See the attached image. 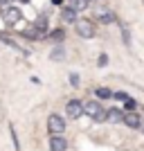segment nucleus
<instances>
[{
	"mask_svg": "<svg viewBox=\"0 0 144 151\" xmlns=\"http://www.w3.org/2000/svg\"><path fill=\"white\" fill-rule=\"evenodd\" d=\"M83 113H86L88 117H92L95 122H106V111L99 106V101H95V99L83 104Z\"/></svg>",
	"mask_w": 144,
	"mask_h": 151,
	"instance_id": "nucleus-1",
	"label": "nucleus"
},
{
	"mask_svg": "<svg viewBox=\"0 0 144 151\" xmlns=\"http://www.w3.org/2000/svg\"><path fill=\"white\" fill-rule=\"evenodd\" d=\"M2 18H5L7 25H18L20 20H23V12H20L16 5H5V9H2Z\"/></svg>",
	"mask_w": 144,
	"mask_h": 151,
	"instance_id": "nucleus-2",
	"label": "nucleus"
},
{
	"mask_svg": "<svg viewBox=\"0 0 144 151\" xmlns=\"http://www.w3.org/2000/svg\"><path fill=\"white\" fill-rule=\"evenodd\" d=\"M47 131H50L52 135H61V133L65 131V120H63L61 115L52 113L50 117H47Z\"/></svg>",
	"mask_w": 144,
	"mask_h": 151,
	"instance_id": "nucleus-3",
	"label": "nucleus"
},
{
	"mask_svg": "<svg viewBox=\"0 0 144 151\" xmlns=\"http://www.w3.org/2000/svg\"><path fill=\"white\" fill-rule=\"evenodd\" d=\"M75 25H77V27H75L77 34H79L81 38H92L95 32H97V29H95V23H92V20H77Z\"/></svg>",
	"mask_w": 144,
	"mask_h": 151,
	"instance_id": "nucleus-4",
	"label": "nucleus"
},
{
	"mask_svg": "<svg viewBox=\"0 0 144 151\" xmlns=\"http://www.w3.org/2000/svg\"><path fill=\"white\" fill-rule=\"evenodd\" d=\"M65 113H68V117H72V120L81 117L83 115V104L79 99H70L68 104H65Z\"/></svg>",
	"mask_w": 144,
	"mask_h": 151,
	"instance_id": "nucleus-5",
	"label": "nucleus"
},
{
	"mask_svg": "<svg viewBox=\"0 0 144 151\" xmlns=\"http://www.w3.org/2000/svg\"><path fill=\"white\" fill-rule=\"evenodd\" d=\"M95 16H97V20H99V23H104V25L115 23V14L110 12L108 7H99V9H95Z\"/></svg>",
	"mask_w": 144,
	"mask_h": 151,
	"instance_id": "nucleus-6",
	"label": "nucleus"
},
{
	"mask_svg": "<svg viewBox=\"0 0 144 151\" xmlns=\"http://www.w3.org/2000/svg\"><path fill=\"white\" fill-rule=\"evenodd\" d=\"M124 122L126 126H131V129H140L142 126V120H140V115L135 113V111H128V113H124Z\"/></svg>",
	"mask_w": 144,
	"mask_h": 151,
	"instance_id": "nucleus-7",
	"label": "nucleus"
},
{
	"mask_svg": "<svg viewBox=\"0 0 144 151\" xmlns=\"http://www.w3.org/2000/svg\"><path fill=\"white\" fill-rule=\"evenodd\" d=\"M65 149H68L65 138H63V135H52V140H50V151H65Z\"/></svg>",
	"mask_w": 144,
	"mask_h": 151,
	"instance_id": "nucleus-8",
	"label": "nucleus"
},
{
	"mask_svg": "<svg viewBox=\"0 0 144 151\" xmlns=\"http://www.w3.org/2000/svg\"><path fill=\"white\" fill-rule=\"evenodd\" d=\"M61 23H68V25L77 23V12H75V9H70V7H65V9L61 12Z\"/></svg>",
	"mask_w": 144,
	"mask_h": 151,
	"instance_id": "nucleus-9",
	"label": "nucleus"
},
{
	"mask_svg": "<svg viewBox=\"0 0 144 151\" xmlns=\"http://www.w3.org/2000/svg\"><path fill=\"white\" fill-rule=\"evenodd\" d=\"M88 5H90V0H68V7H70V9H75L77 14H79V12H86Z\"/></svg>",
	"mask_w": 144,
	"mask_h": 151,
	"instance_id": "nucleus-10",
	"label": "nucleus"
},
{
	"mask_svg": "<svg viewBox=\"0 0 144 151\" xmlns=\"http://www.w3.org/2000/svg\"><path fill=\"white\" fill-rule=\"evenodd\" d=\"M106 120L113 122V124H117V122L124 120V113H122L119 108H110V111H106Z\"/></svg>",
	"mask_w": 144,
	"mask_h": 151,
	"instance_id": "nucleus-11",
	"label": "nucleus"
},
{
	"mask_svg": "<svg viewBox=\"0 0 144 151\" xmlns=\"http://www.w3.org/2000/svg\"><path fill=\"white\" fill-rule=\"evenodd\" d=\"M34 27L38 29V34H41V36H47V18H45V16H41V18L34 23Z\"/></svg>",
	"mask_w": 144,
	"mask_h": 151,
	"instance_id": "nucleus-12",
	"label": "nucleus"
},
{
	"mask_svg": "<svg viewBox=\"0 0 144 151\" xmlns=\"http://www.w3.org/2000/svg\"><path fill=\"white\" fill-rule=\"evenodd\" d=\"M63 57H65V50H63V45H57V47L52 50V54H50L52 61H61Z\"/></svg>",
	"mask_w": 144,
	"mask_h": 151,
	"instance_id": "nucleus-13",
	"label": "nucleus"
},
{
	"mask_svg": "<svg viewBox=\"0 0 144 151\" xmlns=\"http://www.w3.org/2000/svg\"><path fill=\"white\" fill-rule=\"evenodd\" d=\"M95 95H97L99 99H110V97H113V90H108V88H97V90H95Z\"/></svg>",
	"mask_w": 144,
	"mask_h": 151,
	"instance_id": "nucleus-14",
	"label": "nucleus"
},
{
	"mask_svg": "<svg viewBox=\"0 0 144 151\" xmlns=\"http://www.w3.org/2000/svg\"><path fill=\"white\" fill-rule=\"evenodd\" d=\"M50 38L54 41V43H61L63 38H65V32H63V29H54V32L50 34Z\"/></svg>",
	"mask_w": 144,
	"mask_h": 151,
	"instance_id": "nucleus-15",
	"label": "nucleus"
},
{
	"mask_svg": "<svg viewBox=\"0 0 144 151\" xmlns=\"http://www.w3.org/2000/svg\"><path fill=\"white\" fill-rule=\"evenodd\" d=\"M9 133H11V140H14V149L20 151V145H18V138H16V129H14V124H9Z\"/></svg>",
	"mask_w": 144,
	"mask_h": 151,
	"instance_id": "nucleus-16",
	"label": "nucleus"
},
{
	"mask_svg": "<svg viewBox=\"0 0 144 151\" xmlns=\"http://www.w3.org/2000/svg\"><path fill=\"white\" fill-rule=\"evenodd\" d=\"M122 38H124L126 45H131V32L126 29V27H122Z\"/></svg>",
	"mask_w": 144,
	"mask_h": 151,
	"instance_id": "nucleus-17",
	"label": "nucleus"
},
{
	"mask_svg": "<svg viewBox=\"0 0 144 151\" xmlns=\"http://www.w3.org/2000/svg\"><path fill=\"white\" fill-rule=\"evenodd\" d=\"M97 65H108V54H99V59H97Z\"/></svg>",
	"mask_w": 144,
	"mask_h": 151,
	"instance_id": "nucleus-18",
	"label": "nucleus"
},
{
	"mask_svg": "<svg viewBox=\"0 0 144 151\" xmlns=\"http://www.w3.org/2000/svg\"><path fill=\"white\" fill-rule=\"evenodd\" d=\"M70 83H72V86H79V75H77V72H72V75H70Z\"/></svg>",
	"mask_w": 144,
	"mask_h": 151,
	"instance_id": "nucleus-19",
	"label": "nucleus"
},
{
	"mask_svg": "<svg viewBox=\"0 0 144 151\" xmlns=\"http://www.w3.org/2000/svg\"><path fill=\"white\" fill-rule=\"evenodd\" d=\"M113 97H115V99H122V101L128 99V95H126V93H113Z\"/></svg>",
	"mask_w": 144,
	"mask_h": 151,
	"instance_id": "nucleus-20",
	"label": "nucleus"
},
{
	"mask_svg": "<svg viewBox=\"0 0 144 151\" xmlns=\"http://www.w3.org/2000/svg\"><path fill=\"white\" fill-rule=\"evenodd\" d=\"M133 108H135V99L128 97V99H126V111H133Z\"/></svg>",
	"mask_w": 144,
	"mask_h": 151,
	"instance_id": "nucleus-21",
	"label": "nucleus"
},
{
	"mask_svg": "<svg viewBox=\"0 0 144 151\" xmlns=\"http://www.w3.org/2000/svg\"><path fill=\"white\" fill-rule=\"evenodd\" d=\"M0 2H2V5H11V0H0Z\"/></svg>",
	"mask_w": 144,
	"mask_h": 151,
	"instance_id": "nucleus-22",
	"label": "nucleus"
},
{
	"mask_svg": "<svg viewBox=\"0 0 144 151\" xmlns=\"http://www.w3.org/2000/svg\"><path fill=\"white\" fill-rule=\"evenodd\" d=\"M23 2H29V0H23Z\"/></svg>",
	"mask_w": 144,
	"mask_h": 151,
	"instance_id": "nucleus-23",
	"label": "nucleus"
}]
</instances>
